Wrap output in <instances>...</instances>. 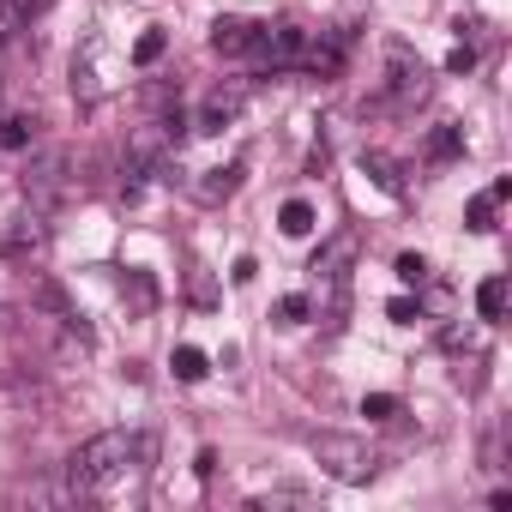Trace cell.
Returning a JSON list of instances; mask_svg holds the SVG:
<instances>
[{
	"label": "cell",
	"mask_w": 512,
	"mask_h": 512,
	"mask_svg": "<svg viewBox=\"0 0 512 512\" xmlns=\"http://www.w3.org/2000/svg\"><path fill=\"white\" fill-rule=\"evenodd\" d=\"M151 446L139 440V434H127V428H103V434H91L79 452H73V494H103V488H115L121 476H127V464L133 458H145Z\"/></svg>",
	"instance_id": "1"
},
{
	"label": "cell",
	"mask_w": 512,
	"mask_h": 512,
	"mask_svg": "<svg viewBox=\"0 0 512 512\" xmlns=\"http://www.w3.org/2000/svg\"><path fill=\"white\" fill-rule=\"evenodd\" d=\"M392 109H410L428 97V67L410 43H386V91H380Z\"/></svg>",
	"instance_id": "2"
},
{
	"label": "cell",
	"mask_w": 512,
	"mask_h": 512,
	"mask_svg": "<svg viewBox=\"0 0 512 512\" xmlns=\"http://www.w3.org/2000/svg\"><path fill=\"white\" fill-rule=\"evenodd\" d=\"M314 458L338 476V482H368L374 476V452L350 434H314Z\"/></svg>",
	"instance_id": "3"
},
{
	"label": "cell",
	"mask_w": 512,
	"mask_h": 512,
	"mask_svg": "<svg viewBox=\"0 0 512 512\" xmlns=\"http://www.w3.org/2000/svg\"><path fill=\"white\" fill-rule=\"evenodd\" d=\"M344 61H350V37H344V31H302V49H296V67H302V73L338 79Z\"/></svg>",
	"instance_id": "4"
},
{
	"label": "cell",
	"mask_w": 512,
	"mask_h": 512,
	"mask_svg": "<svg viewBox=\"0 0 512 512\" xmlns=\"http://www.w3.org/2000/svg\"><path fill=\"white\" fill-rule=\"evenodd\" d=\"M296 49H302V31H296V25H253L247 61H253V67L284 73V67H296Z\"/></svg>",
	"instance_id": "5"
},
{
	"label": "cell",
	"mask_w": 512,
	"mask_h": 512,
	"mask_svg": "<svg viewBox=\"0 0 512 512\" xmlns=\"http://www.w3.org/2000/svg\"><path fill=\"white\" fill-rule=\"evenodd\" d=\"M241 109H247V85H217V91L199 103L193 133H223V127H235V121H241Z\"/></svg>",
	"instance_id": "6"
},
{
	"label": "cell",
	"mask_w": 512,
	"mask_h": 512,
	"mask_svg": "<svg viewBox=\"0 0 512 512\" xmlns=\"http://www.w3.org/2000/svg\"><path fill=\"white\" fill-rule=\"evenodd\" d=\"M61 187H67V151H43V157L25 169V199L43 211V205L61 199Z\"/></svg>",
	"instance_id": "7"
},
{
	"label": "cell",
	"mask_w": 512,
	"mask_h": 512,
	"mask_svg": "<svg viewBox=\"0 0 512 512\" xmlns=\"http://www.w3.org/2000/svg\"><path fill=\"white\" fill-rule=\"evenodd\" d=\"M362 253V235L356 229H338V235H326L320 241V253H314V278H350V260Z\"/></svg>",
	"instance_id": "8"
},
{
	"label": "cell",
	"mask_w": 512,
	"mask_h": 512,
	"mask_svg": "<svg viewBox=\"0 0 512 512\" xmlns=\"http://www.w3.org/2000/svg\"><path fill=\"white\" fill-rule=\"evenodd\" d=\"M49 247V229H43V217L31 211V217H13V229L0 235V253L7 260H19V253H43Z\"/></svg>",
	"instance_id": "9"
},
{
	"label": "cell",
	"mask_w": 512,
	"mask_h": 512,
	"mask_svg": "<svg viewBox=\"0 0 512 512\" xmlns=\"http://www.w3.org/2000/svg\"><path fill=\"white\" fill-rule=\"evenodd\" d=\"M247 43H253V25H247V19L223 13V19L211 25V49H217L223 61H241V55H247Z\"/></svg>",
	"instance_id": "10"
},
{
	"label": "cell",
	"mask_w": 512,
	"mask_h": 512,
	"mask_svg": "<svg viewBox=\"0 0 512 512\" xmlns=\"http://www.w3.org/2000/svg\"><path fill=\"white\" fill-rule=\"evenodd\" d=\"M241 175H247L241 163H223V169H205V175L193 181V199H199V205H223V199H229V193L241 187Z\"/></svg>",
	"instance_id": "11"
},
{
	"label": "cell",
	"mask_w": 512,
	"mask_h": 512,
	"mask_svg": "<svg viewBox=\"0 0 512 512\" xmlns=\"http://www.w3.org/2000/svg\"><path fill=\"white\" fill-rule=\"evenodd\" d=\"M362 169L374 175V187H380V193H392V199H404V169H398V163H392L386 151H362Z\"/></svg>",
	"instance_id": "12"
},
{
	"label": "cell",
	"mask_w": 512,
	"mask_h": 512,
	"mask_svg": "<svg viewBox=\"0 0 512 512\" xmlns=\"http://www.w3.org/2000/svg\"><path fill=\"white\" fill-rule=\"evenodd\" d=\"M506 296H512L506 278H482V284H476V314H482V326L506 320Z\"/></svg>",
	"instance_id": "13"
},
{
	"label": "cell",
	"mask_w": 512,
	"mask_h": 512,
	"mask_svg": "<svg viewBox=\"0 0 512 512\" xmlns=\"http://www.w3.org/2000/svg\"><path fill=\"white\" fill-rule=\"evenodd\" d=\"M169 368H175V380H181V386H199V380L211 374V356H205V350H193V344H175Z\"/></svg>",
	"instance_id": "14"
},
{
	"label": "cell",
	"mask_w": 512,
	"mask_h": 512,
	"mask_svg": "<svg viewBox=\"0 0 512 512\" xmlns=\"http://www.w3.org/2000/svg\"><path fill=\"white\" fill-rule=\"evenodd\" d=\"M314 223H320V217H314V205H308V199H284V211H278V229H284L290 241L314 235Z\"/></svg>",
	"instance_id": "15"
},
{
	"label": "cell",
	"mask_w": 512,
	"mask_h": 512,
	"mask_svg": "<svg viewBox=\"0 0 512 512\" xmlns=\"http://www.w3.org/2000/svg\"><path fill=\"white\" fill-rule=\"evenodd\" d=\"M37 145V115H7L0 121V151H31Z\"/></svg>",
	"instance_id": "16"
},
{
	"label": "cell",
	"mask_w": 512,
	"mask_h": 512,
	"mask_svg": "<svg viewBox=\"0 0 512 512\" xmlns=\"http://www.w3.org/2000/svg\"><path fill=\"white\" fill-rule=\"evenodd\" d=\"M458 151H464V127H452V121H440V127L428 133V157H434V163H452Z\"/></svg>",
	"instance_id": "17"
},
{
	"label": "cell",
	"mask_w": 512,
	"mask_h": 512,
	"mask_svg": "<svg viewBox=\"0 0 512 512\" xmlns=\"http://www.w3.org/2000/svg\"><path fill=\"white\" fill-rule=\"evenodd\" d=\"M169 55V31H145L139 43H133V67H157Z\"/></svg>",
	"instance_id": "18"
},
{
	"label": "cell",
	"mask_w": 512,
	"mask_h": 512,
	"mask_svg": "<svg viewBox=\"0 0 512 512\" xmlns=\"http://www.w3.org/2000/svg\"><path fill=\"white\" fill-rule=\"evenodd\" d=\"M494 211H500V199H494V193H476V199L464 205V223H470L476 235H488V229H494Z\"/></svg>",
	"instance_id": "19"
},
{
	"label": "cell",
	"mask_w": 512,
	"mask_h": 512,
	"mask_svg": "<svg viewBox=\"0 0 512 512\" xmlns=\"http://www.w3.org/2000/svg\"><path fill=\"white\" fill-rule=\"evenodd\" d=\"M392 272H398V284H410V290L428 284V260H422V253H398V266H392Z\"/></svg>",
	"instance_id": "20"
},
{
	"label": "cell",
	"mask_w": 512,
	"mask_h": 512,
	"mask_svg": "<svg viewBox=\"0 0 512 512\" xmlns=\"http://www.w3.org/2000/svg\"><path fill=\"white\" fill-rule=\"evenodd\" d=\"M308 314H314V302H308V296H284V302L272 308V320H278V326H302Z\"/></svg>",
	"instance_id": "21"
},
{
	"label": "cell",
	"mask_w": 512,
	"mask_h": 512,
	"mask_svg": "<svg viewBox=\"0 0 512 512\" xmlns=\"http://www.w3.org/2000/svg\"><path fill=\"white\" fill-rule=\"evenodd\" d=\"M386 320H392V326H416V320H422V296H392V302H386Z\"/></svg>",
	"instance_id": "22"
},
{
	"label": "cell",
	"mask_w": 512,
	"mask_h": 512,
	"mask_svg": "<svg viewBox=\"0 0 512 512\" xmlns=\"http://www.w3.org/2000/svg\"><path fill=\"white\" fill-rule=\"evenodd\" d=\"M362 416H368V422H392V416H398V398H392V392H368V398H362Z\"/></svg>",
	"instance_id": "23"
},
{
	"label": "cell",
	"mask_w": 512,
	"mask_h": 512,
	"mask_svg": "<svg viewBox=\"0 0 512 512\" xmlns=\"http://www.w3.org/2000/svg\"><path fill=\"white\" fill-rule=\"evenodd\" d=\"M470 67H476V49H470V43H458V49L446 55V73H452V79H464Z\"/></svg>",
	"instance_id": "24"
},
{
	"label": "cell",
	"mask_w": 512,
	"mask_h": 512,
	"mask_svg": "<svg viewBox=\"0 0 512 512\" xmlns=\"http://www.w3.org/2000/svg\"><path fill=\"white\" fill-rule=\"evenodd\" d=\"M187 296H193L199 308H211V302H217V284H211L205 272H193V278H187Z\"/></svg>",
	"instance_id": "25"
},
{
	"label": "cell",
	"mask_w": 512,
	"mask_h": 512,
	"mask_svg": "<svg viewBox=\"0 0 512 512\" xmlns=\"http://www.w3.org/2000/svg\"><path fill=\"white\" fill-rule=\"evenodd\" d=\"M19 19H25V7H19V0H0V43H7V37L19 31Z\"/></svg>",
	"instance_id": "26"
},
{
	"label": "cell",
	"mask_w": 512,
	"mask_h": 512,
	"mask_svg": "<svg viewBox=\"0 0 512 512\" xmlns=\"http://www.w3.org/2000/svg\"><path fill=\"white\" fill-rule=\"evenodd\" d=\"M235 284H253V278H260V266H253V260H235V272H229Z\"/></svg>",
	"instance_id": "27"
},
{
	"label": "cell",
	"mask_w": 512,
	"mask_h": 512,
	"mask_svg": "<svg viewBox=\"0 0 512 512\" xmlns=\"http://www.w3.org/2000/svg\"><path fill=\"white\" fill-rule=\"evenodd\" d=\"M0 326H7V308H0Z\"/></svg>",
	"instance_id": "28"
}]
</instances>
